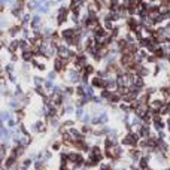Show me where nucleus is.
I'll return each instance as SVG.
<instances>
[{
    "mask_svg": "<svg viewBox=\"0 0 170 170\" xmlns=\"http://www.w3.org/2000/svg\"><path fill=\"white\" fill-rule=\"evenodd\" d=\"M143 155V151L140 148H130L128 152H127V157L131 160V163H137Z\"/></svg>",
    "mask_w": 170,
    "mask_h": 170,
    "instance_id": "3",
    "label": "nucleus"
},
{
    "mask_svg": "<svg viewBox=\"0 0 170 170\" xmlns=\"http://www.w3.org/2000/svg\"><path fill=\"white\" fill-rule=\"evenodd\" d=\"M110 95H112V91H109V90H106V88H102V90H100V97H102V100L109 102Z\"/></svg>",
    "mask_w": 170,
    "mask_h": 170,
    "instance_id": "18",
    "label": "nucleus"
},
{
    "mask_svg": "<svg viewBox=\"0 0 170 170\" xmlns=\"http://www.w3.org/2000/svg\"><path fill=\"white\" fill-rule=\"evenodd\" d=\"M157 91H158V90H157L155 87H149V88H146V90H145V93H146L148 95H154Z\"/></svg>",
    "mask_w": 170,
    "mask_h": 170,
    "instance_id": "33",
    "label": "nucleus"
},
{
    "mask_svg": "<svg viewBox=\"0 0 170 170\" xmlns=\"http://www.w3.org/2000/svg\"><path fill=\"white\" fill-rule=\"evenodd\" d=\"M84 90H85V95L88 97V99H91L93 95H95V93H94V88L88 84V85H84Z\"/></svg>",
    "mask_w": 170,
    "mask_h": 170,
    "instance_id": "22",
    "label": "nucleus"
},
{
    "mask_svg": "<svg viewBox=\"0 0 170 170\" xmlns=\"http://www.w3.org/2000/svg\"><path fill=\"white\" fill-rule=\"evenodd\" d=\"M14 170H27V167H24L21 163H16L15 167H14Z\"/></svg>",
    "mask_w": 170,
    "mask_h": 170,
    "instance_id": "36",
    "label": "nucleus"
},
{
    "mask_svg": "<svg viewBox=\"0 0 170 170\" xmlns=\"http://www.w3.org/2000/svg\"><path fill=\"white\" fill-rule=\"evenodd\" d=\"M130 166V170H140V167L136 164V163H131V164H128Z\"/></svg>",
    "mask_w": 170,
    "mask_h": 170,
    "instance_id": "38",
    "label": "nucleus"
},
{
    "mask_svg": "<svg viewBox=\"0 0 170 170\" xmlns=\"http://www.w3.org/2000/svg\"><path fill=\"white\" fill-rule=\"evenodd\" d=\"M57 75H58V73H57V72H54V70H51V72H49V73H48V78H46V79H48V81H52V82H54V81L57 79Z\"/></svg>",
    "mask_w": 170,
    "mask_h": 170,
    "instance_id": "31",
    "label": "nucleus"
},
{
    "mask_svg": "<svg viewBox=\"0 0 170 170\" xmlns=\"http://www.w3.org/2000/svg\"><path fill=\"white\" fill-rule=\"evenodd\" d=\"M61 127H64L66 130L70 127H75V119H66L64 123H61Z\"/></svg>",
    "mask_w": 170,
    "mask_h": 170,
    "instance_id": "27",
    "label": "nucleus"
},
{
    "mask_svg": "<svg viewBox=\"0 0 170 170\" xmlns=\"http://www.w3.org/2000/svg\"><path fill=\"white\" fill-rule=\"evenodd\" d=\"M55 2H64V0H55Z\"/></svg>",
    "mask_w": 170,
    "mask_h": 170,
    "instance_id": "42",
    "label": "nucleus"
},
{
    "mask_svg": "<svg viewBox=\"0 0 170 170\" xmlns=\"http://www.w3.org/2000/svg\"><path fill=\"white\" fill-rule=\"evenodd\" d=\"M24 95V91H22V87L21 85H15V90H14V97H16V99H21V97Z\"/></svg>",
    "mask_w": 170,
    "mask_h": 170,
    "instance_id": "21",
    "label": "nucleus"
},
{
    "mask_svg": "<svg viewBox=\"0 0 170 170\" xmlns=\"http://www.w3.org/2000/svg\"><path fill=\"white\" fill-rule=\"evenodd\" d=\"M43 78L42 76H33V84H34V87H42L43 85Z\"/></svg>",
    "mask_w": 170,
    "mask_h": 170,
    "instance_id": "29",
    "label": "nucleus"
},
{
    "mask_svg": "<svg viewBox=\"0 0 170 170\" xmlns=\"http://www.w3.org/2000/svg\"><path fill=\"white\" fill-rule=\"evenodd\" d=\"M29 26H30L32 30H39V29H42V16H40L39 14L32 15V19H30Z\"/></svg>",
    "mask_w": 170,
    "mask_h": 170,
    "instance_id": "6",
    "label": "nucleus"
},
{
    "mask_svg": "<svg viewBox=\"0 0 170 170\" xmlns=\"http://www.w3.org/2000/svg\"><path fill=\"white\" fill-rule=\"evenodd\" d=\"M18 49L19 51H26V49H30V43L27 39H18Z\"/></svg>",
    "mask_w": 170,
    "mask_h": 170,
    "instance_id": "15",
    "label": "nucleus"
},
{
    "mask_svg": "<svg viewBox=\"0 0 170 170\" xmlns=\"http://www.w3.org/2000/svg\"><path fill=\"white\" fill-rule=\"evenodd\" d=\"M84 113H85V109H84V108H76V109H75V116H76V119H81V118L84 116Z\"/></svg>",
    "mask_w": 170,
    "mask_h": 170,
    "instance_id": "30",
    "label": "nucleus"
},
{
    "mask_svg": "<svg viewBox=\"0 0 170 170\" xmlns=\"http://www.w3.org/2000/svg\"><path fill=\"white\" fill-rule=\"evenodd\" d=\"M5 45H6V42H5L3 39H0V49H3V48H5Z\"/></svg>",
    "mask_w": 170,
    "mask_h": 170,
    "instance_id": "40",
    "label": "nucleus"
},
{
    "mask_svg": "<svg viewBox=\"0 0 170 170\" xmlns=\"http://www.w3.org/2000/svg\"><path fill=\"white\" fill-rule=\"evenodd\" d=\"M21 30H22V26H21V24H16V26H12V27H11L6 33H8L12 39H15V37L21 33Z\"/></svg>",
    "mask_w": 170,
    "mask_h": 170,
    "instance_id": "7",
    "label": "nucleus"
},
{
    "mask_svg": "<svg viewBox=\"0 0 170 170\" xmlns=\"http://www.w3.org/2000/svg\"><path fill=\"white\" fill-rule=\"evenodd\" d=\"M81 73H82V75H87V76L94 75V73H95V67H94V64L87 63V64L84 66V69H82V72H81Z\"/></svg>",
    "mask_w": 170,
    "mask_h": 170,
    "instance_id": "9",
    "label": "nucleus"
},
{
    "mask_svg": "<svg viewBox=\"0 0 170 170\" xmlns=\"http://www.w3.org/2000/svg\"><path fill=\"white\" fill-rule=\"evenodd\" d=\"M18 54L15 52V54H11V63H15V61H18Z\"/></svg>",
    "mask_w": 170,
    "mask_h": 170,
    "instance_id": "37",
    "label": "nucleus"
},
{
    "mask_svg": "<svg viewBox=\"0 0 170 170\" xmlns=\"http://www.w3.org/2000/svg\"><path fill=\"white\" fill-rule=\"evenodd\" d=\"M30 19H32L30 12H22V15H21V18H19L21 26H22V27H24V26H29V24H30Z\"/></svg>",
    "mask_w": 170,
    "mask_h": 170,
    "instance_id": "14",
    "label": "nucleus"
},
{
    "mask_svg": "<svg viewBox=\"0 0 170 170\" xmlns=\"http://www.w3.org/2000/svg\"><path fill=\"white\" fill-rule=\"evenodd\" d=\"M6 76H8L9 82H12V84H16V76H15V73H8Z\"/></svg>",
    "mask_w": 170,
    "mask_h": 170,
    "instance_id": "35",
    "label": "nucleus"
},
{
    "mask_svg": "<svg viewBox=\"0 0 170 170\" xmlns=\"http://www.w3.org/2000/svg\"><path fill=\"white\" fill-rule=\"evenodd\" d=\"M3 70L6 72V75H8V73H14V72H15V66H14V63H8V64L3 67Z\"/></svg>",
    "mask_w": 170,
    "mask_h": 170,
    "instance_id": "28",
    "label": "nucleus"
},
{
    "mask_svg": "<svg viewBox=\"0 0 170 170\" xmlns=\"http://www.w3.org/2000/svg\"><path fill=\"white\" fill-rule=\"evenodd\" d=\"M155 57H157V60H163V58H166V55H167V52L164 51V48L160 45V46H157L155 48V51L152 52Z\"/></svg>",
    "mask_w": 170,
    "mask_h": 170,
    "instance_id": "10",
    "label": "nucleus"
},
{
    "mask_svg": "<svg viewBox=\"0 0 170 170\" xmlns=\"http://www.w3.org/2000/svg\"><path fill=\"white\" fill-rule=\"evenodd\" d=\"M61 148H63L61 140H54V142H52V145H51V149H52V151H55V152H60V151H61Z\"/></svg>",
    "mask_w": 170,
    "mask_h": 170,
    "instance_id": "23",
    "label": "nucleus"
},
{
    "mask_svg": "<svg viewBox=\"0 0 170 170\" xmlns=\"http://www.w3.org/2000/svg\"><path fill=\"white\" fill-rule=\"evenodd\" d=\"M75 95L76 97H84L85 95V90H84V85L82 84H78L75 87Z\"/></svg>",
    "mask_w": 170,
    "mask_h": 170,
    "instance_id": "20",
    "label": "nucleus"
},
{
    "mask_svg": "<svg viewBox=\"0 0 170 170\" xmlns=\"http://www.w3.org/2000/svg\"><path fill=\"white\" fill-rule=\"evenodd\" d=\"M21 58H22L24 63H30L34 57H33V54H32L30 49H26V51H21Z\"/></svg>",
    "mask_w": 170,
    "mask_h": 170,
    "instance_id": "12",
    "label": "nucleus"
},
{
    "mask_svg": "<svg viewBox=\"0 0 170 170\" xmlns=\"http://www.w3.org/2000/svg\"><path fill=\"white\" fill-rule=\"evenodd\" d=\"M66 75H67V81L70 84H75V85L81 84V72L76 70L75 67L73 69H67L66 70Z\"/></svg>",
    "mask_w": 170,
    "mask_h": 170,
    "instance_id": "2",
    "label": "nucleus"
},
{
    "mask_svg": "<svg viewBox=\"0 0 170 170\" xmlns=\"http://www.w3.org/2000/svg\"><path fill=\"white\" fill-rule=\"evenodd\" d=\"M34 93H36L37 95H40V97H42V99H45V97L48 95L43 87H34Z\"/></svg>",
    "mask_w": 170,
    "mask_h": 170,
    "instance_id": "25",
    "label": "nucleus"
},
{
    "mask_svg": "<svg viewBox=\"0 0 170 170\" xmlns=\"http://www.w3.org/2000/svg\"><path fill=\"white\" fill-rule=\"evenodd\" d=\"M90 85H91L93 88H99V90H102V88H103V79L99 78V76H93L91 81H90Z\"/></svg>",
    "mask_w": 170,
    "mask_h": 170,
    "instance_id": "8",
    "label": "nucleus"
},
{
    "mask_svg": "<svg viewBox=\"0 0 170 170\" xmlns=\"http://www.w3.org/2000/svg\"><path fill=\"white\" fill-rule=\"evenodd\" d=\"M91 118H93L91 112H85V113H84V116L81 118V121H82V124H90V123H91Z\"/></svg>",
    "mask_w": 170,
    "mask_h": 170,
    "instance_id": "26",
    "label": "nucleus"
},
{
    "mask_svg": "<svg viewBox=\"0 0 170 170\" xmlns=\"http://www.w3.org/2000/svg\"><path fill=\"white\" fill-rule=\"evenodd\" d=\"M11 118H12V113L9 110H0V121H2V123H6Z\"/></svg>",
    "mask_w": 170,
    "mask_h": 170,
    "instance_id": "17",
    "label": "nucleus"
},
{
    "mask_svg": "<svg viewBox=\"0 0 170 170\" xmlns=\"http://www.w3.org/2000/svg\"><path fill=\"white\" fill-rule=\"evenodd\" d=\"M151 126L154 127L155 131H160V130H164L166 128V123L161 115H157V116H152V121H151Z\"/></svg>",
    "mask_w": 170,
    "mask_h": 170,
    "instance_id": "4",
    "label": "nucleus"
},
{
    "mask_svg": "<svg viewBox=\"0 0 170 170\" xmlns=\"http://www.w3.org/2000/svg\"><path fill=\"white\" fill-rule=\"evenodd\" d=\"M6 48H8V51H9L11 54L18 52V39H12V40H11V43H8V45H6Z\"/></svg>",
    "mask_w": 170,
    "mask_h": 170,
    "instance_id": "11",
    "label": "nucleus"
},
{
    "mask_svg": "<svg viewBox=\"0 0 170 170\" xmlns=\"http://www.w3.org/2000/svg\"><path fill=\"white\" fill-rule=\"evenodd\" d=\"M42 87L45 88V91H46V93H51V90H52V87H54V82H52V81H48V79H45Z\"/></svg>",
    "mask_w": 170,
    "mask_h": 170,
    "instance_id": "24",
    "label": "nucleus"
},
{
    "mask_svg": "<svg viewBox=\"0 0 170 170\" xmlns=\"http://www.w3.org/2000/svg\"><path fill=\"white\" fill-rule=\"evenodd\" d=\"M30 128H32L33 133H37V134L46 133V123H45V121H42V119H39V121H36V123L32 124Z\"/></svg>",
    "mask_w": 170,
    "mask_h": 170,
    "instance_id": "5",
    "label": "nucleus"
},
{
    "mask_svg": "<svg viewBox=\"0 0 170 170\" xmlns=\"http://www.w3.org/2000/svg\"><path fill=\"white\" fill-rule=\"evenodd\" d=\"M69 15H70V9H69V6L63 5V6L58 8V11H57V16H55V21H57V26H58V27L64 26L66 21L69 19Z\"/></svg>",
    "mask_w": 170,
    "mask_h": 170,
    "instance_id": "1",
    "label": "nucleus"
},
{
    "mask_svg": "<svg viewBox=\"0 0 170 170\" xmlns=\"http://www.w3.org/2000/svg\"><path fill=\"white\" fill-rule=\"evenodd\" d=\"M15 115H16V123H21V121L24 119V116H26V110H24V108H19L15 110Z\"/></svg>",
    "mask_w": 170,
    "mask_h": 170,
    "instance_id": "19",
    "label": "nucleus"
},
{
    "mask_svg": "<svg viewBox=\"0 0 170 170\" xmlns=\"http://www.w3.org/2000/svg\"><path fill=\"white\" fill-rule=\"evenodd\" d=\"M166 58H167V61L170 63V52H167V55H166Z\"/></svg>",
    "mask_w": 170,
    "mask_h": 170,
    "instance_id": "41",
    "label": "nucleus"
},
{
    "mask_svg": "<svg viewBox=\"0 0 170 170\" xmlns=\"http://www.w3.org/2000/svg\"><path fill=\"white\" fill-rule=\"evenodd\" d=\"M58 170H70V167H69V166H64V164H60Z\"/></svg>",
    "mask_w": 170,
    "mask_h": 170,
    "instance_id": "39",
    "label": "nucleus"
},
{
    "mask_svg": "<svg viewBox=\"0 0 170 170\" xmlns=\"http://www.w3.org/2000/svg\"><path fill=\"white\" fill-rule=\"evenodd\" d=\"M48 121V124H49L52 128H58L60 126H61V123H60V119H58V116H54V118H49V119H46Z\"/></svg>",
    "mask_w": 170,
    "mask_h": 170,
    "instance_id": "16",
    "label": "nucleus"
},
{
    "mask_svg": "<svg viewBox=\"0 0 170 170\" xmlns=\"http://www.w3.org/2000/svg\"><path fill=\"white\" fill-rule=\"evenodd\" d=\"M15 126H16V121H15L14 118H11L9 121H6V127H8V128H11V130H12Z\"/></svg>",
    "mask_w": 170,
    "mask_h": 170,
    "instance_id": "32",
    "label": "nucleus"
},
{
    "mask_svg": "<svg viewBox=\"0 0 170 170\" xmlns=\"http://www.w3.org/2000/svg\"><path fill=\"white\" fill-rule=\"evenodd\" d=\"M93 130H94V127H93L91 124H82V127L79 128V131H81L84 136H88V134L91 136V134H93Z\"/></svg>",
    "mask_w": 170,
    "mask_h": 170,
    "instance_id": "13",
    "label": "nucleus"
},
{
    "mask_svg": "<svg viewBox=\"0 0 170 170\" xmlns=\"http://www.w3.org/2000/svg\"><path fill=\"white\" fill-rule=\"evenodd\" d=\"M21 164H22L24 167H27V169H29L30 166H33V160H30V158H26V160H24Z\"/></svg>",
    "mask_w": 170,
    "mask_h": 170,
    "instance_id": "34",
    "label": "nucleus"
}]
</instances>
